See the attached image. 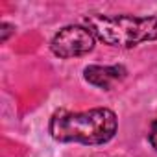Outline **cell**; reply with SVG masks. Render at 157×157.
Listing matches in <instances>:
<instances>
[{"instance_id": "cell-2", "label": "cell", "mask_w": 157, "mask_h": 157, "mask_svg": "<svg viewBox=\"0 0 157 157\" xmlns=\"http://www.w3.org/2000/svg\"><path fill=\"white\" fill-rule=\"evenodd\" d=\"M85 26L94 37L113 48H135L142 43L157 41V17L135 15H87Z\"/></svg>"}, {"instance_id": "cell-3", "label": "cell", "mask_w": 157, "mask_h": 157, "mask_svg": "<svg viewBox=\"0 0 157 157\" xmlns=\"http://www.w3.org/2000/svg\"><path fill=\"white\" fill-rule=\"evenodd\" d=\"M94 44H96V37L87 26L68 24L52 37L50 50L59 59H72L93 52Z\"/></svg>"}, {"instance_id": "cell-6", "label": "cell", "mask_w": 157, "mask_h": 157, "mask_svg": "<svg viewBox=\"0 0 157 157\" xmlns=\"http://www.w3.org/2000/svg\"><path fill=\"white\" fill-rule=\"evenodd\" d=\"M0 28H2V30H0V32H2V35H0V41H2V43H6V39L10 37V33H13V26L11 24H8V22H2V24H0Z\"/></svg>"}, {"instance_id": "cell-5", "label": "cell", "mask_w": 157, "mask_h": 157, "mask_svg": "<svg viewBox=\"0 0 157 157\" xmlns=\"http://www.w3.org/2000/svg\"><path fill=\"white\" fill-rule=\"evenodd\" d=\"M148 140H150V144H151V148L153 150H157V118L151 122V126H150V131H148Z\"/></svg>"}, {"instance_id": "cell-1", "label": "cell", "mask_w": 157, "mask_h": 157, "mask_svg": "<svg viewBox=\"0 0 157 157\" xmlns=\"http://www.w3.org/2000/svg\"><path fill=\"white\" fill-rule=\"evenodd\" d=\"M118 129V118L115 111L107 107H94L82 113L57 111L52 115L48 131L57 142H78V144H105Z\"/></svg>"}, {"instance_id": "cell-4", "label": "cell", "mask_w": 157, "mask_h": 157, "mask_svg": "<svg viewBox=\"0 0 157 157\" xmlns=\"http://www.w3.org/2000/svg\"><path fill=\"white\" fill-rule=\"evenodd\" d=\"M126 74H128V70L122 65H111V67L89 65V67L83 68L85 82L94 85V87H98V89H104V91H109L117 83H120L126 78Z\"/></svg>"}]
</instances>
